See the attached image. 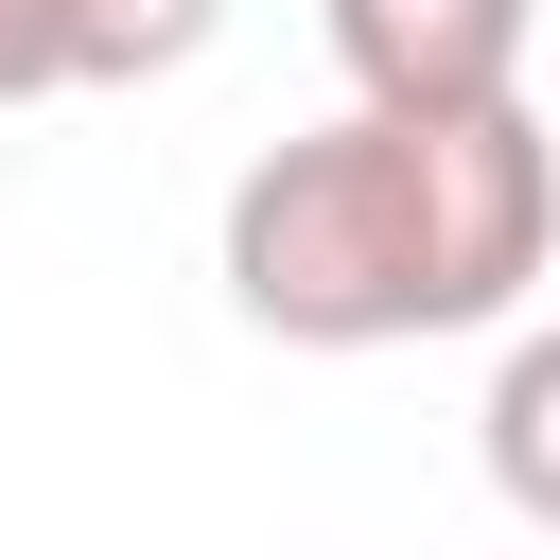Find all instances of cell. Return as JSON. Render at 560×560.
Returning a JSON list of instances; mask_svg holds the SVG:
<instances>
[{"instance_id":"6da1fadb","label":"cell","mask_w":560,"mask_h":560,"mask_svg":"<svg viewBox=\"0 0 560 560\" xmlns=\"http://www.w3.org/2000/svg\"><path fill=\"white\" fill-rule=\"evenodd\" d=\"M228 315L280 350H420V332H508L525 280L560 262V122L525 88L490 105H385L350 88L332 122L262 140L228 175Z\"/></svg>"},{"instance_id":"7a4b0ae2","label":"cell","mask_w":560,"mask_h":560,"mask_svg":"<svg viewBox=\"0 0 560 560\" xmlns=\"http://www.w3.org/2000/svg\"><path fill=\"white\" fill-rule=\"evenodd\" d=\"M315 35L385 105H490V88H525L542 0H315Z\"/></svg>"},{"instance_id":"3957f363","label":"cell","mask_w":560,"mask_h":560,"mask_svg":"<svg viewBox=\"0 0 560 560\" xmlns=\"http://www.w3.org/2000/svg\"><path fill=\"white\" fill-rule=\"evenodd\" d=\"M228 35V0H0V105H70V88H158Z\"/></svg>"},{"instance_id":"277c9868","label":"cell","mask_w":560,"mask_h":560,"mask_svg":"<svg viewBox=\"0 0 560 560\" xmlns=\"http://www.w3.org/2000/svg\"><path fill=\"white\" fill-rule=\"evenodd\" d=\"M472 455H490V490L560 542V315L508 332V368H490V402H472Z\"/></svg>"}]
</instances>
